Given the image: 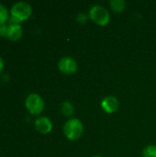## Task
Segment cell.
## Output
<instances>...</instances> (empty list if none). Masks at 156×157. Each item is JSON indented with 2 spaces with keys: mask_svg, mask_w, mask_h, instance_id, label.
<instances>
[{
  "mask_svg": "<svg viewBox=\"0 0 156 157\" xmlns=\"http://www.w3.org/2000/svg\"><path fill=\"white\" fill-rule=\"evenodd\" d=\"M32 13L31 6L27 2H17L11 7V17L9 18V25L20 24L27 20Z\"/></svg>",
  "mask_w": 156,
  "mask_h": 157,
  "instance_id": "cell-1",
  "label": "cell"
},
{
  "mask_svg": "<svg viewBox=\"0 0 156 157\" xmlns=\"http://www.w3.org/2000/svg\"><path fill=\"white\" fill-rule=\"evenodd\" d=\"M84 132V125L79 119H69L63 126V133L70 141L78 140Z\"/></svg>",
  "mask_w": 156,
  "mask_h": 157,
  "instance_id": "cell-2",
  "label": "cell"
},
{
  "mask_svg": "<svg viewBox=\"0 0 156 157\" xmlns=\"http://www.w3.org/2000/svg\"><path fill=\"white\" fill-rule=\"evenodd\" d=\"M88 17L98 26H107L110 21L108 11L100 5H95L91 6L88 12Z\"/></svg>",
  "mask_w": 156,
  "mask_h": 157,
  "instance_id": "cell-3",
  "label": "cell"
},
{
  "mask_svg": "<svg viewBox=\"0 0 156 157\" xmlns=\"http://www.w3.org/2000/svg\"><path fill=\"white\" fill-rule=\"evenodd\" d=\"M25 106L29 113H31L32 115H39L43 111L45 104L42 98L39 94L32 93L27 97Z\"/></svg>",
  "mask_w": 156,
  "mask_h": 157,
  "instance_id": "cell-4",
  "label": "cell"
},
{
  "mask_svg": "<svg viewBox=\"0 0 156 157\" xmlns=\"http://www.w3.org/2000/svg\"><path fill=\"white\" fill-rule=\"evenodd\" d=\"M58 69L64 75H74L77 72L78 65L74 58L65 56L60 59L58 63Z\"/></svg>",
  "mask_w": 156,
  "mask_h": 157,
  "instance_id": "cell-5",
  "label": "cell"
},
{
  "mask_svg": "<svg viewBox=\"0 0 156 157\" xmlns=\"http://www.w3.org/2000/svg\"><path fill=\"white\" fill-rule=\"evenodd\" d=\"M101 108L102 109L108 114L115 113L120 108V101L114 96H108L104 98L101 101Z\"/></svg>",
  "mask_w": 156,
  "mask_h": 157,
  "instance_id": "cell-6",
  "label": "cell"
},
{
  "mask_svg": "<svg viewBox=\"0 0 156 157\" xmlns=\"http://www.w3.org/2000/svg\"><path fill=\"white\" fill-rule=\"evenodd\" d=\"M36 130L42 134H47L52 130V122L47 117H40L35 121Z\"/></svg>",
  "mask_w": 156,
  "mask_h": 157,
  "instance_id": "cell-7",
  "label": "cell"
},
{
  "mask_svg": "<svg viewBox=\"0 0 156 157\" xmlns=\"http://www.w3.org/2000/svg\"><path fill=\"white\" fill-rule=\"evenodd\" d=\"M23 30L20 24H11L8 26L7 35L6 37L10 40H17L22 37Z\"/></svg>",
  "mask_w": 156,
  "mask_h": 157,
  "instance_id": "cell-8",
  "label": "cell"
},
{
  "mask_svg": "<svg viewBox=\"0 0 156 157\" xmlns=\"http://www.w3.org/2000/svg\"><path fill=\"white\" fill-rule=\"evenodd\" d=\"M61 112L64 117H72L74 113V106L70 101H64L61 105Z\"/></svg>",
  "mask_w": 156,
  "mask_h": 157,
  "instance_id": "cell-9",
  "label": "cell"
},
{
  "mask_svg": "<svg viewBox=\"0 0 156 157\" xmlns=\"http://www.w3.org/2000/svg\"><path fill=\"white\" fill-rule=\"evenodd\" d=\"M111 9L116 13H121L124 11L126 6V2L124 0H111L109 2Z\"/></svg>",
  "mask_w": 156,
  "mask_h": 157,
  "instance_id": "cell-10",
  "label": "cell"
},
{
  "mask_svg": "<svg viewBox=\"0 0 156 157\" xmlns=\"http://www.w3.org/2000/svg\"><path fill=\"white\" fill-rule=\"evenodd\" d=\"M143 157H156V145H148L143 151Z\"/></svg>",
  "mask_w": 156,
  "mask_h": 157,
  "instance_id": "cell-11",
  "label": "cell"
},
{
  "mask_svg": "<svg viewBox=\"0 0 156 157\" xmlns=\"http://www.w3.org/2000/svg\"><path fill=\"white\" fill-rule=\"evenodd\" d=\"M9 19V15L6 7L0 4V24H6V22Z\"/></svg>",
  "mask_w": 156,
  "mask_h": 157,
  "instance_id": "cell-12",
  "label": "cell"
},
{
  "mask_svg": "<svg viewBox=\"0 0 156 157\" xmlns=\"http://www.w3.org/2000/svg\"><path fill=\"white\" fill-rule=\"evenodd\" d=\"M88 15H86V13H79L76 17V21L79 24H86L88 20Z\"/></svg>",
  "mask_w": 156,
  "mask_h": 157,
  "instance_id": "cell-13",
  "label": "cell"
},
{
  "mask_svg": "<svg viewBox=\"0 0 156 157\" xmlns=\"http://www.w3.org/2000/svg\"><path fill=\"white\" fill-rule=\"evenodd\" d=\"M7 30H8V26L6 24H0V36L4 37L7 35Z\"/></svg>",
  "mask_w": 156,
  "mask_h": 157,
  "instance_id": "cell-14",
  "label": "cell"
},
{
  "mask_svg": "<svg viewBox=\"0 0 156 157\" xmlns=\"http://www.w3.org/2000/svg\"><path fill=\"white\" fill-rule=\"evenodd\" d=\"M3 69H4V61H3V59L0 57V73L3 71Z\"/></svg>",
  "mask_w": 156,
  "mask_h": 157,
  "instance_id": "cell-15",
  "label": "cell"
},
{
  "mask_svg": "<svg viewBox=\"0 0 156 157\" xmlns=\"http://www.w3.org/2000/svg\"><path fill=\"white\" fill-rule=\"evenodd\" d=\"M92 157H102V156H99V155H96V156H92Z\"/></svg>",
  "mask_w": 156,
  "mask_h": 157,
  "instance_id": "cell-16",
  "label": "cell"
}]
</instances>
